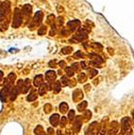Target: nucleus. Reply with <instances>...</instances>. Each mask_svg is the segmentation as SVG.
<instances>
[{"label": "nucleus", "mask_w": 134, "mask_h": 135, "mask_svg": "<svg viewBox=\"0 0 134 135\" xmlns=\"http://www.w3.org/2000/svg\"><path fill=\"white\" fill-rule=\"evenodd\" d=\"M75 57H76V58H79V57H82V54H81V52H76V54H75Z\"/></svg>", "instance_id": "nucleus-35"}, {"label": "nucleus", "mask_w": 134, "mask_h": 135, "mask_svg": "<svg viewBox=\"0 0 134 135\" xmlns=\"http://www.w3.org/2000/svg\"><path fill=\"white\" fill-rule=\"evenodd\" d=\"M46 91H47V85L46 84H42L39 88V94L40 95H43V94H46Z\"/></svg>", "instance_id": "nucleus-17"}, {"label": "nucleus", "mask_w": 134, "mask_h": 135, "mask_svg": "<svg viewBox=\"0 0 134 135\" xmlns=\"http://www.w3.org/2000/svg\"><path fill=\"white\" fill-rule=\"evenodd\" d=\"M21 24V16H20V13L18 11V10H16V12L14 13V21H13V28L15 27H19Z\"/></svg>", "instance_id": "nucleus-10"}, {"label": "nucleus", "mask_w": 134, "mask_h": 135, "mask_svg": "<svg viewBox=\"0 0 134 135\" xmlns=\"http://www.w3.org/2000/svg\"><path fill=\"white\" fill-rule=\"evenodd\" d=\"M18 94H19V91H18L17 87H13L10 93V98L11 101H14L16 99V97H17Z\"/></svg>", "instance_id": "nucleus-12"}, {"label": "nucleus", "mask_w": 134, "mask_h": 135, "mask_svg": "<svg viewBox=\"0 0 134 135\" xmlns=\"http://www.w3.org/2000/svg\"><path fill=\"white\" fill-rule=\"evenodd\" d=\"M98 131H99V124L97 122H93L88 127L85 135H97Z\"/></svg>", "instance_id": "nucleus-2"}, {"label": "nucleus", "mask_w": 134, "mask_h": 135, "mask_svg": "<svg viewBox=\"0 0 134 135\" xmlns=\"http://www.w3.org/2000/svg\"><path fill=\"white\" fill-rule=\"evenodd\" d=\"M66 135H74V130L71 128H66Z\"/></svg>", "instance_id": "nucleus-30"}, {"label": "nucleus", "mask_w": 134, "mask_h": 135, "mask_svg": "<svg viewBox=\"0 0 134 135\" xmlns=\"http://www.w3.org/2000/svg\"><path fill=\"white\" fill-rule=\"evenodd\" d=\"M2 79H3V72L0 71V81L2 80Z\"/></svg>", "instance_id": "nucleus-39"}, {"label": "nucleus", "mask_w": 134, "mask_h": 135, "mask_svg": "<svg viewBox=\"0 0 134 135\" xmlns=\"http://www.w3.org/2000/svg\"><path fill=\"white\" fill-rule=\"evenodd\" d=\"M125 135H133V131H132V130H130L129 131H127V132H126Z\"/></svg>", "instance_id": "nucleus-38"}, {"label": "nucleus", "mask_w": 134, "mask_h": 135, "mask_svg": "<svg viewBox=\"0 0 134 135\" xmlns=\"http://www.w3.org/2000/svg\"><path fill=\"white\" fill-rule=\"evenodd\" d=\"M43 135H47V134H46V133H44V134H43Z\"/></svg>", "instance_id": "nucleus-41"}, {"label": "nucleus", "mask_w": 134, "mask_h": 135, "mask_svg": "<svg viewBox=\"0 0 134 135\" xmlns=\"http://www.w3.org/2000/svg\"><path fill=\"white\" fill-rule=\"evenodd\" d=\"M107 127H108V119L103 118L99 126V133L100 135H105L107 133Z\"/></svg>", "instance_id": "nucleus-7"}, {"label": "nucleus", "mask_w": 134, "mask_h": 135, "mask_svg": "<svg viewBox=\"0 0 134 135\" xmlns=\"http://www.w3.org/2000/svg\"><path fill=\"white\" fill-rule=\"evenodd\" d=\"M74 73H75V72L73 71V69H72L71 67H67V68H66V74H67L68 76H73Z\"/></svg>", "instance_id": "nucleus-28"}, {"label": "nucleus", "mask_w": 134, "mask_h": 135, "mask_svg": "<svg viewBox=\"0 0 134 135\" xmlns=\"http://www.w3.org/2000/svg\"><path fill=\"white\" fill-rule=\"evenodd\" d=\"M118 130H119L118 122H116V121H112V122H111L109 127H108V131H107L106 135H116Z\"/></svg>", "instance_id": "nucleus-3"}, {"label": "nucleus", "mask_w": 134, "mask_h": 135, "mask_svg": "<svg viewBox=\"0 0 134 135\" xmlns=\"http://www.w3.org/2000/svg\"><path fill=\"white\" fill-rule=\"evenodd\" d=\"M75 118H76V113H75V111H73V110L69 111V112H68V120L69 121L72 122V121L75 120Z\"/></svg>", "instance_id": "nucleus-20"}, {"label": "nucleus", "mask_w": 134, "mask_h": 135, "mask_svg": "<svg viewBox=\"0 0 134 135\" xmlns=\"http://www.w3.org/2000/svg\"><path fill=\"white\" fill-rule=\"evenodd\" d=\"M69 81H70V80L67 79V76H63L62 78H61V80L60 82H61V85H63V86H66L67 84H69Z\"/></svg>", "instance_id": "nucleus-24"}, {"label": "nucleus", "mask_w": 134, "mask_h": 135, "mask_svg": "<svg viewBox=\"0 0 134 135\" xmlns=\"http://www.w3.org/2000/svg\"><path fill=\"white\" fill-rule=\"evenodd\" d=\"M97 75V70L95 69H90V72H89V76H90V79H93L94 76Z\"/></svg>", "instance_id": "nucleus-25"}, {"label": "nucleus", "mask_w": 134, "mask_h": 135, "mask_svg": "<svg viewBox=\"0 0 134 135\" xmlns=\"http://www.w3.org/2000/svg\"><path fill=\"white\" fill-rule=\"evenodd\" d=\"M66 124H67V118L65 117V116H62V117L61 118V121H60V125H61V127H65Z\"/></svg>", "instance_id": "nucleus-26"}, {"label": "nucleus", "mask_w": 134, "mask_h": 135, "mask_svg": "<svg viewBox=\"0 0 134 135\" xmlns=\"http://www.w3.org/2000/svg\"><path fill=\"white\" fill-rule=\"evenodd\" d=\"M10 91H11V90L9 89L7 86H5L1 91H0V99H1V101L2 102L7 101V98H8V97L10 95Z\"/></svg>", "instance_id": "nucleus-6"}, {"label": "nucleus", "mask_w": 134, "mask_h": 135, "mask_svg": "<svg viewBox=\"0 0 134 135\" xmlns=\"http://www.w3.org/2000/svg\"><path fill=\"white\" fill-rule=\"evenodd\" d=\"M132 119H133V126H134V110H133V112H132Z\"/></svg>", "instance_id": "nucleus-40"}, {"label": "nucleus", "mask_w": 134, "mask_h": 135, "mask_svg": "<svg viewBox=\"0 0 134 135\" xmlns=\"http://www.w3.org/2000/svg\"><path fill=\"white\" fill-rule=\"evenodd\" d=\"M34 133H35L36 135H43L44 134V130H43V127L42 126H37V127H35V130H34Z\"/></svg>", "instance_id": "nucleus-16"}, {"label": "nucleus", "mask_w": 134, "mask_h": 135, "mask_svg": "<svg viewBox=\"0 0 134 135\" xmlns=\"http://www.w3.org/2000/svg\"><path fill=\"white\" fill-rule=\"evenodd\" d=\"M83 93L82 90L80 89H76L73 92V100L74 102H80L81 100L83 99Z\"/></svg>", "instance_id": "nucleus-5"}, {"label": "nucleus", "mask_w": 134, "mask_h": 135, "mask_svg": "<svg viewBox=\"0 0 134 135\" xmlns=\"http://www.w3.org/2000/svg\"><path fill=\"white\" fill-rule=\"evenodd\" d=\"M87 106H88V103L86 101H81L79 105H78V111L79 112H84V111L86 110Z\"/></svg>", "instance_id": "nucleus-15"}, {"label": "nucleus", "mask_w": 134, "mask_h": 135, "mask_svg": "<svg viewBox=\"0 0 134 135\" xmlns=\"http://www.w3.org/2000/svg\"><path fill=\"white\" fill-rule=\"evenodd\" d=\"M86 75L84 74V73H80V74L79 75V76H78V80H79L80 83H82V82H85L86 81Z\"/></svg>", "instance_id": "nucleus-21"}, {"label": "nucleus", "mask_w": 134, "mask_h": 135, "mask_svg": "<svg viewBox=\"0 0 134 135\" xmlns=\"http://www.w3.org/2000/svg\"><path fill=\"white\" fill-rule=\"evenodd\" d=\"M49 121H50V124L52 125V127H58L59 123H60V121H61L60 115H59L58 113H54V114H52L50 116Z\"/></svg>", "instance_id": "nucleus-8"}, {"label": "nucleus", "mask_w": 134, "mask_h": 135, "mask_svg": "<svg viewBox=\"0 0 134 135\" xmlns=\"http://www.w3.org/2000/svg\"><path fill=\"white\" fill-rule=\"evenodd\" d=\"M59 109H60V112H61V113H66L67 112V111L69 110V106L67 103H65V102H62V103H61V105H60V107H59Z\"/></svg>", "instance_id": "nucleus-13"}, {"label": "nucleus", "mask_w": 134, "mask_h": 135, "mask_svg": "<svg viewBox=\"0 0 134 135\" xmlns=\"http://www.w3.org/2000/svg\"><path fill=\"white\" fill-rule=\"evenodd\" d=\"M80 64H81V67H82V68H84V69H87V68H88V65H87V62H86V61H82Z\"/></svg>", "instance_id": "nucleus-33"}, {"label": "nucleus", "mask_w": 134, "mask_h": 135, "mask_svg": "<svg viewBox=\"0 0 134 135\" xmlns=\"http://www.w3.org/2000/svg\"><path fill=\"white\" fill-rule=\"evenodd\" d=\"M43 31H44V32H46V28H43H43H42V29H40V30H39V34H40V35H41V34L43 33Z\"/></svg>", "instance_id": "nucleus-36"}, {"label": "nucleus", "mask_w": 134, "mask_h": 135, "mask_svg": "<svg viewBox=\"0 0 134 135\" xmlns=\"http://www.w3.org/2000/svg\"><path fill=\"white\" fill-rule=\"evenodd\" d=\"M72 69H73V71H78V69H79V63H75L73 64V66L71 67Z\"/></svg>", "instance_id": "nucleus-31"}, {"label": "nucleus", "mask_w": 134, "mask_h": 135, "mask_svg": "<svg viewBox=\"0 0 134 135\" xmlns=\"http://www.w3.org/2000/svg\"><path fill=\"white\" fill-rule=\"evenodd\" d=\"M29 88H30V79H27L25 80H24L23 88L21 90V93H22V94H27V93L28 92Z\"/></svg>", "instance_id": "nucleus-9"}, {"label": "nucleus", "mask_w": 134, "mask_h": 135, "mask_svg": "<svg viewBox=\"0 0 134 135\" xmlns=\"http://www.w3.org/2000/svg\"><path fill=\"white\" fill-rule=\"evenodd\" d=\"M42 84H43V76L42 75H38L34 79V85L36 87H40Z\"/></svg>", "instance_id": "nucleus-14"}, {"label": "nucleus", "mask_w": 134, "mask_h": 135, "mask_svg": "<svg viewBox=\"0 0 134 135\" xmlns=\"http://www.w3.org/2000/svg\"><path fill=\"white\" fill-rule=\"evenodd\" d=\"M131 128V121L130 118L126 116L121 120V134L125 135L127 131H129Z\"/></svg>", "instance_id": "nucleus-1"}, {"label": "nucleus", "mask_w": 134, "mask_h": 135, "mask_svg": "<svg viewBox=\"0 0 134 135\" xmlns=\"http://www.w3.org/2000/svg\"><path fill=\"white\" fill-rule=\"evenodd\" d=\"M52 109H53V107H52V105H51L50 103H46V104L43 106V111H44L46 113H49V112L52 111Z\"/></svg>", "instance_id": "nucleus-19"}, {"label": "nucleus", "mask_w": 134, "mask_h": 135, "mask_svg": "<svg viewBox=\"0 0 134 135\" xmlns=\"http://www.w3.org/2000/svg\"><path fill=\"white\" fill-rule=\"evenodd\" d=\"M37 97H38V95H37V94H36L35 92H31L30 94L28 95V97H27V100L29 102L34 101V100L37 99Z\"/></svg>", "instance_id": "nucleus-18"}, {"label": "nucleus", "mask_w": 134, "mask_h": 135, "mask_svg": "<svg viewBox=\"0 0 134 135\" xmlns=\"http://www.w3.org/2000/svg\"><path fill=\"white\" fill-rule=\"evenodd\" d=\"M29 11H30V7H29V6H25L23 8V12L25 13V14H28Z\"/></svg>", "instance_id": "nucleus-29"}, {"label": "nucleus", "mask_w": 134, "mask_h": 135, "mask_svg": "<svg viewBox=\"0 0 134 135\" xmlns=\"http://www.w3.org/2000/svg\"><path fill=\"white\" fill-rule=\"evenodd\" d=\"M61 82L60 81H57L55 83V86L53 87V89H54V92L57 94V93H60V91H61Z\"/></svg>", "instance_id": "nucleus-22"}, {"label": "nucleus", "mask_w": 134, "mask_h": 135, "mask_svg": "<svg viewBox=\"0 0 134 135\" xmlns=\"http://www.w3.org/2000/svg\"><path fill=\"white\" fill-rule=\"evenodd\" d=\"M83 117L85 118V121H88L89 119H91V117H92V112H91V111H84Z\"/></svg>", "instance_id": "nucleus-23"}, {"label": "nucleus", "mask_w": 134, "mask_h": 135, "mask_svg": "<svg viewBox=\"0 0 134 135\" xmlns=\"http://www.w3.org/2000/svg\"><path fill=\"white\" fill-rule=\"evenodd\" d=\"M84 88H85V92H88L89 90L91 89V86H90V84H87V85H85V87H84Z\"/></svg>", "instance_id": "nucleus-34"}, {"label": "nucleus", "mask_w": 134, "mask_h": 135, "mask_svg": "<svg viewBox=\"0 0 134 135\" xmlns=\"http://www.w3.org/2000/svg\"><path fill=\"white\" fill-rule=\"evenodd\" d=\"M47 132H48V135H54V130L52 127H49L47 130Z\"/></svg>", "instance_id": "nucleus-32"}, {"label": "nucleus", "mask_w": 134, "mask_h": 135, "mask_svg": "<svg viewBox=\"0 0 134 135\" xmlns=\"http://www.w3.org/2000/svg\"><path fill=\"white\" fill-rule=\"evenodd\" d=\"M56 76H56V73L54 71H48V72H46V78L49 83H51L52 81L55 80Z\"/></svg>", "instance_id": "nucleus-11"}, {"label": "nucleus", "mask_w": 134, "mask_h": 135, "mask_svg": "<svg viewBox=\"0 0 134 135\" xmlns=\"http://www.w3.org/2000/svg\"><path fill=\"white\" fill-rule=\"evenodd\" d=\"M81 126H82V118L81 116H76L74 120V125H73V130L75 133H79L80 131Z\"/></svg>", "instance_id": "nucleus-4"}, {"label": "nucleus", "mask_w": 134, "mask_h": 135, "mask_svg": "<svg viewBox=\"0 0 134 135\" xmlns=\"http://www.w3.org/2000/svg\"><path fill=\"white\" fill-rule=\"evenodd\" d=\"M23 84H24V80H22V79H19L17 82V89L18 91H19V93H21V90H22V88H23Z\"/></svg>", "instance_id": "nucleus-27"}, {"label": "nucleus", "mask_w": 134, "mask_h": 135, "mask_svg": "<svg viewBox=\"0 0 134 135\" xmlns=\"http://www.w3.org/2000/svg\"><path fill=\"white\" fill-rule=\"evenodd\" d=\"M57 135H64V134H63L62 131H61V130H57Z\"/></svg>", "instance_id": "nucleus-37"}]
</instances>
